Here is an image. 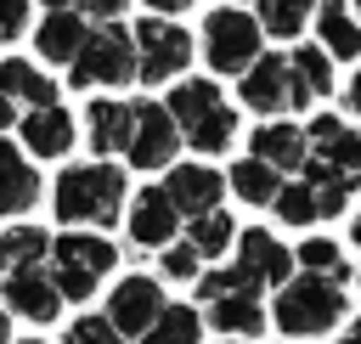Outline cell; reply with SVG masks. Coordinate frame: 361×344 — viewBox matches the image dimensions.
<instances>
[{
  "instance_id": "cell-27",
  "label": "cell",
  "mask_w": 361,
  "mask_h": 344,
  "mask_svg": "<svg viewBox=\"0 0 361 344\" xmlns=\"http://www.w3.org/2000/svg\"><path fill=\"white\" fill-rule=\"evenodd\" d=\"M276 186H282V175H276L271 164H259V158H243V164H231V192H237L243 203H254V209H271Z\"/></svg>"
},
{
  "instance_id": "cell-18",
  "label": "cell",
  "mask_w": 361,
  "mask_h": 344,
  "mask_svg": "<svg viewBox=\"0 0 361 344\" xmlns=\"http://www.w3.org/2000/svg\"><path fill=\"white\" fill-rule=\"evenodd\" d=\"M248 158L271 164V169L288 180V175H299V164L310 158V141H305V130H299V124H276V118H271V124H259V130H254V152H248Z\"/></svg>"
},
{
  "instance_id": "cell-9",
  "label": "cell",
  "mask_w": 361,
  "mask_h": 344,
  "mask_svg": "<svg viewBox=\"0 0 361 344\" xmlns=\"http://www.w3.org/2000/svg\"><path fill=\"white\" fill-rule=\"evenodd\" d=\"M130 113H135V124H130L124 158H130L135 169H169V158H175V147H180V130H175V118L164 113V102H135Z\"/></svg>"
},
{
  "instance_id": "cell-7",
  "label": "cell",
  "mask_w": 361,
  "mask_h": 344,
  "mask_svg": "<svg viewBox=\"0 0 361 344\" xmlns=\"http://www.w3.org/2000/svg\"><path fill=\"white\" fill-rule=\"evenodd\" d=\"M68 68H73L79 90H90V85H130L135 79V39H130V28L124 23L90 28V39L79 45V56Z\"/></svg>"
},
{
  "instance_id": "cell-31",
  "label": "cell",
  "mask_w": 361,
  "mask_h": 344,
  "mask_svg": "<svg viewBox=\"0 0 361 344\" xmlns=\"http://www.w3.org/2000/svg\"><path fill=\"white\" fill-rule=\"evenodd\" d=\"M259 34L271 39H293L305 23H310V0H259Z\"/></svg>"
},
{
  "instance_id": "cell-25",
  "label": "cell",
  "mask_w": 361,
  "mask_h": 344,
  "mask_svg": "<svg viewBox=\"0 0 361 344\" xmlns=\"http://www.w3.org/2000/svg\"><path fill=\"white\" fill-rule=\"evenodd\" d=\"M90 147L107 158V152H124L130 147V124H135V113L124 107V102H113V96H102V102H90Z\"/></svg>"
},
{
  "instance_id": "cell-36",
  "label": "cell",
  "mask_w": 361,
  "mask_h": 344,
  "mask_svg": "<svg viewBox=\"0 0 361 344\" xmlns=\"http://www.w3.org/2000/svg\"><path fill=\"white\" fill-rule=\"evenodd\" d=\"M28 28V0H0V39H17Z\"/></svg>"
},
{
  "instance_id": "cell-34",
  "label": "cell",
  "mask_w": 361,
  "mask_h": 344,
  "mask_svg": "<svg viewBox=\"0 0 361 344\" xmlns=\"http://www.w3.org/2000/svg\"><path fill=\"white\" fill-rule=\"evenodd\" d=\"M62 344H124L118 333H113V321L107 316H79L73 327H68V338Z\"/></svg>"
},
{
  "instance_id": "cell-8",
  "label": "cell",
  "mask_w": 361,
  "mask_h": 344,
  "mask_svg": "<svg viewBox=\"0 0 361 344\" xmlns=\"http://www.w3.org/2000/svg\"><path fill=\"white\" fill-rule=\"evenodd\" d=\"M130 39H135V79H147V85H164V79L186 73V62H192V34L175 28L169 17L135 23Z\"/></svg>"
},
{
  "instance_id": "cell-17",
  "label": "cell",
  "mask_w": 361,
  "mask_h": 344,
  "mask_svg": "<svg viewBox=\"0 0 361 344\" xmlns=\"http://www.w3.org/2000/svg\"><path fill=\"white\" fill-rule=\"evenodd\" d=\"M17 124H23V147L34 158H68L73 152V113H62V107H28Z\"/></svg>"
},
{
  "instance_id": "cell-26",
  "label": "cell",
  "mask_w": 361,
  "mask_h": 344,
  "mask_svg": "<svg viewBox=\"0 0 361 344\" xmlns=\"http://www.w3.org/2000/svg\"><path fill=\"white\" fill-rule=\"evenodd\" d=\"M197 338H203V316L192 305H180V299H164V310L141 333V344H197Z\"/></svg>"
},
{
  "instance_id": "cell-14",
  "label": "cell",
  "mask_w": 361,
  "mask_h": 344,
  "mask_svg": "<svg viewBox=\"0 0 361 344\" xmlns=\"http://www.w3.org/2000/svg\"><path fill=\"white\" fill-rule=\"evenodd\" d=\"M0 299H11V310L28 316V321H51V316L62 310V293L51 288L45 259H39V265H17V271H6V276H0Z\"/></svg>"
},
{
  "instance_id": "cell-20",
  "label": "cell",
  "mask_w": 361,
  "mask_h": 344,
  "mask_svg": "<svg viewBox=\"0 0 361 344\" xmlns=\"http://www.w3.org/2000/svg\"><path fill=\"white\" fill-rule=\"evenodd\" d=\"M288 73H293V113H305L310 102L333 96V56L327 51H316V45L288 51Z\"/></svg>"
},
{
  "instance_id": "cell-30",
  "label": "cell",
  "mask_w": 361,
  "mask_h": 344,
  "mask_svg": "<svg viewBox=\"0 0 361 344\" xmlns=\"http://www.w3.org/2000/svg\"><path fill=\"white\" fill-rule=\"evenodd\" d=\"M45 248H51V242H45L39 226H11V231H0V276L17 271V265H39Z\"/></svg>"
},
{
  "instance_id": "cell-29",
  "label": "cell",
  "mask_w": 361,
  "mask_h": 344,
  "mask_svg": "<svg viewBox=\"0 0 361 344\" xmlns=\"http://www.w3.org/2000/svg\"><path fill=\"white\" fill-rule=\"evenodd\" d=\"M293 265L299 271H310V276H327V282H350V259L338 254V242H327V237H310L305 248H293Z\"/></svg>"
},
{
  "instance_id": "cell-40",
  "label": "cell",
  "mask_w": 361,
  "mask_h": 344,
  "mask_svg": "<svg viewBox=\"0 0 361 344\" xmlns=\"http://www.w3.org/2000/svg\"><path fill=\"white\" fill-rule=\"evenodd\" d=\"M338 344H361V316H355V321H350V333H344V338H338Z\"/></svg>"
},
{
  "instance_id": "cell-15",
  "label": "cell",
  "mask_w": 361,
  "mask_h": 344,
  "mask_svg": "<svg viewBox=\"0 0 361 344\" xmlns=\"http://www.w3.org/2000/svg\"><path fill=\"white\" fill-rule=\"evenodd\" d=\"M175 226H180V214H175L169 192L164 186H141L135 192V209H130V242L164 248V242H175Z\"/></svg>"
},
{
  "instance_id": "cell-41",
  "label": "cell",
  "mask_w": 361,
  "mask_h": 344,
  "mask_svg": "<svg viewBox=\"0 0 361 344\" xmlns=\"http://www.w3.org/2000/svg\"><path fill=\"white\" fill-rule=\"evenodd\" d=\"M6 333H11V316H6V305H0V344H6Z\"/></svg>"
},
{
  "instance_id": "cell-28",
  "label": "cell",
  "mask_w": 361,
  "mask_h": 344,
  "mask_svg": "<svg viewBox=\"0 0 361 344\" xmlns=\"http://www.w3.org/2000/svg\"><path fill=\"white\" fill-rule=\"evenodd\" d=\"M186 242L197 248V259H220L231 242H237V226H231V214H220V209H209V214H197L192 220V231H186Z\"/></svg>"
},
{
  "instance_id": "cell-1",
  "label": "cell",
  "mask_w": 361,
  "mask_h": 344,
  "mask_svg": "<svg viewBox=\"0 0 361 344\" xmlns=\"http://www.w3.org/2000/svg\"><path fill=\"white\" fill-rule=\"evenodd\" d=\"M51 214L62 226H113L124 209V169L118 164H68L51 192Z\"/></svg>"
},
{
  "instance_id": "cell-24",
  "label": "cell",
  "mask_w": 361,
  "mask_h": 344,
  "mask_svg": "<svg viewBox=\"0 0 361 344\" xmlns=\"http://www.w3.org/2000/svg\"><path fill=\"white\" fill-rule=\"evenodd\" d=\"M0 96L6 102H23V107H56V85L34 62H23V56L0 62Z\"/></svg>"
},
{
  "instance_id": "cell-37",
  "label": "cell",
  "mask_w": 361,
  "mask_h": 344,
  "mask_svg": "<svg viewBox=\"0 0 361 344\" xmlns=\"http://www.w3.org/2000/svg\"><path fill=\"white\" fill-rule=\"evenodd\" d=\"M11 124H17V102H6V96H0V135H6Z\"/></svg>"
},
{
  "instance_id": "cell-21",
  "label": "cell",
  "mask_w": 361,
  "mask_h": 344,
  "mask_svg": "<svg viewBox=\"0 0 361 344\" xmlns=\"http://www.w3.org/2000/svg\"><path fill=\"white\" fill-rule=\"evenodd\" d=\"M299 180H305V192H310V203H316V220L338 214V209L355 197V175L333 169L327 158H305V164H299Z\"/></svg>"
},
{
  "instance_id": "cell-2",
  "label": "cell",
  "mask_w": 361,
  "mask_h": 344,
  "mask_svg": "<svg viewBox=\"0 0 361 344\" xmlns=\"http://www.w3.org/2000/svg\"><path fill=\"white\" fill-rule=\"evenodd\" d=\"M344 310H350L344 288L327 282V276H310V271H293V276L276 288V305H271V316H276V327H282L288 338L333 333V327L344 321Z\"/></svg>"
},
{
  "instance_id": "cell-23",
  "label": "cell",
  "mask_w": 361,
  "mask_h": 344,
  "mask_svg": "<svg viewBox=\"0 0 361 344\" xmlns=\"http://www.w3.org/2000/svg\"><path fill=\"white\" fill-rule=\"evenodd\" d=\"M316 34H322L327 56H338V62L361 56V23L350 17V0H316Z\"/></svg>"
},
{
  "instance_id": "cell-43",
  "label": "cell",
  "mask_w": 361,
  "mask_h": 344,
  "mask_svg": "<svg viewBox=\"0 0 361 344\" xmlns=\"http://www.w3.org/2000/svg\"><path fill=\"white\" fill-rule=\"evenodd\" d=\"M62 6H73V0H45V11H62Z\"/></svg>"
},
{
  "instance_id": "cell-39",
  "label": "cell",
  "mask_w": 361,
  "mask_h": 344,
  "mask_svg": "<svg viewBox=\"0 0 361 344\" xmlns=\"http://www.w3.org/2000/svg\"><path fill=\"white\" fill-rule=\"evenodd\" d=\"M350 107H355V113H361V73H355V79H350Z\"/></svg>"
},
{
  "instance_id": "cell-16",
  "label": "cell",
  "mask_w": 361,
  "mask_h": 344,
  "mask_svg": "<svg viewBox=\"0 0 361 344\" xmlns=\"http://www.w3.org/2000/svg\"><path fill=\"white\" fill-rule=\"evenodd\" d=\"M305 141L316 147V158H327L333 169H344V175L361 180V130H350V124L333 118V113H316V118L305 124Z\"/></svg>"
},
{
  "instance_id": "cell-6",
  "label": "cell",
  "mask_w": 361,
  "mask_h": 344,
  "mask_svg": "<svg viewBox=\"0 0 361 344\" xmlns=\"http://www.w3.org/2000/svg\"><path fill=\"white\" fill-rule=\"evenodd\" d=\"M254 56H265L259 23H254L248 11H237V6L209 11V23H203V62H209L214 73H248Z\"/></svg>"
},
{
  "instance_id": "cell-12",
  "label": "cell",
  "mask_w": 361,
  "mask_h": 344,
  "mask_svg": "<svg viewBox=\"0 0 361 344\" xmlns=\"http://www.w3.org/2000/svg\"><path fill=\"white\" fill-rule=\"evenodd\" d=\"M164 192H169L175 214L197 220V214L220 209V197H226V175H220V169H209V164H169V180H164Z\"/></svg>"
},
{
  "instance_id": "cell-3",
  "label": "cell",
  "mask_w": 361,
  "mask_h": 344,
  "mask_svg": "<svg viewBox=\"0 0 361 344\" xmlns=\"http://www.w3.org/2000/svg\"><path fill=\"white\" fill-rule=\"evenodd\" d=\"M164 113L175 118V130L197 147V152H226V141L237 135V113L226 107L214 79H180L164 102Z\"/></svg>"
},
{
  "instance_id": "cell-45",
  "label": "cell",
  "mask_w": 361,
  "mask_h": 344,
  "mask_svg": "<svg viewBox=\"0 0 361 344\" xmlns=\"http://www.w3.org/2000/svg\"><path fill=\"white\" fill-rule=\"evenodd\" d=\"M355 6H361V0H355Z\"/></svg>"
},
{
  "instance_id": "cell-42",
  "label": "cell",
  "mask_w": 361,
  "mask_h": 344,
  "mask_svg": "<svg viewBox=\"0 0 361 344\" xmlns=\"http://www.w3.org/2000/svg\"><path fill=\"white\" fill-rule=\"evenodd\" d=\"M350 237H355V248H361V214H355V226H350Z\"/></svg>"
},
{
  "instance_id": "cell-22",
  "label": "cell",
  "mask_w": 361,
  "mask_h": 344,
  "mask_svg": "<svg viewBox=\"0 0 361 344\" xmlns=\"http://www.w3.org/2000/svg\"><path fill=\"white\" fill-rule=\"evenodd\" d=\"M39 203V175H34V164L0 135V214H23V209H34Z\"/></svg>"
},
{
  "instance_id": "cell-32",
  "label": "cell",
  "mask_w": 361,
  "mask_h": 344,
  "mask_svg": "<svg viewBox=\"0 0 361 344\" xmlns=\"http://www.w3.org/2000/svg\"><path fill=\"white\" fill-rule=\"evenodd\" d=\"M271 209H276L288 226H310V220H316V203H310L305 180H282V186H276V197H271Z\"/></svg>"
},
{
  "instance_id": "cell-11",
  "label": "cell",
  "mask_w": 361,
  "mask_h": 344,
  "mask_svg": "<svg viewBox=\"0 0 361 344\" xmlns=\"http://www.w3.org/2000/svg\"><path fill=\"white\" fill-rule=\"evenodd\" d=\"M158 310H164V288L152 276H118V288L107 299V321H113L118 338H141Z\"/></svg>"
},
{
  "instance_id": "cell-44",
  "label": "cell",
  "mask_w": 361,
  "mask_h": 344,
  "mask_svg": "<svg viewBox=\"0 0 361 344\" xmlns=\"http://www.w3.org/2000/svg\"><path fill=\"white\" fill-rule=\"evenodd\" d=\"M28 344H45V338H28Z\"/></svg>"
},
{
  "instance_id": "cell-35",
  "label": "cell",
  "mask_w": 361,
  "mask_h": 344,
  "mask_svg": "<svg viewBox=\"0 0 361 344\" xmlns=\"http://www.w3.org/2000/svg\"><path fill=\"white\" fill-rule=\"evenodd\" d=\"M124 6H130V0H73V11H79L85 23H118Z\"/></svg>"
},
{
  "instance_id": "cell-19",
  "label": "cell",
  "mask_w": 361,
  "mask_h": 344,
  "mask_svg": "<svg viewBox=\"0 0 361 344\" xmlns=\"http://www.w3.org/2000/svg\"><path fill=\"white\" fill-rule=\"evenodd\" d=\"M85 39H90V23H85L73 6L45 11V23L34 28V45H39V56H45V62H73Z\"/></svg>"
},
{
  "instance_id": "cell-4",
  "label": "cell",
  "mask_w": 361,
  "mask_h": 344,
  "mask_svg": "<svg viewBox=\"0 0 361 344\" xmlns=\"http://www.w3.org/2000/svg\"><path fill=\"white\" fill-rule=\"evenodd\" d=\"M45 254H51V288H56L62 299H90L96 282L118 265L113 242H107V237H90V231H62Z\"/></svg>"
},
{
  "instance_id": "cell-38",
  "label": "cell",
  "mask_w": 361,
  "mask_h": 344,
  "mask_svg": "<svg viewBox=\"0 0 361 344\" xmlns=\"http://www.w3.org/2000/svg\"><path fill=\"white\" fill-rule=\"evenodd\" d=\"M147 6H152V11H158V17H169V11H186V6H192V0H147Z\"/></svg>"
},
{
  "instance_id": "cell-10",
  "label": "cell",
  "mask_w": 361,
  "mask_h": 344,
  "mask_svg": "<svg viewBox=\"0 0 361 344\" xmlns=\"http://www.w3.org/2000/svg\"><path fill=\"white\" fill-rule=\"evenodd\" d=\"M231 271H237L248 288H259V293H265V288H282V282L293 276V248H282L271 231L254 226V231L237 237V265H231Z\"/></svg>"
},
{
  "instance_id": "cell-5",
  "label": "cell",
  "mask_w": 361,
  "mask_h": 344,
  "mask_svg": "<svg viewBox=\"0 0 361 344\" xmlns=\"http://www.w3.org/2000/svg\"><path fill=\"white\" fill-rule=\"evenodd\" d=\"M197 299L209 305V321L220 333H237V338H259L265 333V299L231 265L226 271H197Z\"/></svg>"
},
{
  "instance_id": "cell-33",
  "label": "cell",
  "mask_w": 361,
  "mask_h": 344,
  "mask_svg": "<svg viewBox=\"0 0 361 344\" xmlns=\"http://www.w3.org/2000/svg\"><path fill=\"white\" fill-rule=\"evenodd\" d=\"M158 265H164V276H175V282H197V271H203V259H197L192 242H164Z\"/></svg>"
},
{
  "instance_id": "cell-13",
  "label": "cell",
  "mask_w": 361,
  "mask_h": 344,
  "mask_svg": "<svg viewBox=\"0 0 361 344\" xmlns=\"http://www.w3.org/2000/svg\"><path fill=\"white\" fill-rule=\"evenodd\" d=\"M243 107L254 113H293V73H288V56H254V68L243 73Z\"/></svg>"
}]
</instances>
